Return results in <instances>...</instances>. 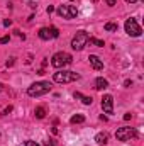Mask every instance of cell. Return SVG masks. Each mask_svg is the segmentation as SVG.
Returning a JSON list of instances; mask_svg holds the SVG:
<instances>
[{"mask_svg":"<svg viewBox=\"0 0 144 146\" xmlns=\"http://www.w3.org/2000/svg\"><path fill=\"white\" fill-rule=\"evenodd\" d=\"M51 83L49 82H36L32 83L29 88H27V95L29 97H41V95H46L51 92Z\"/></svg>","mask_w":144,"mask_h":146,"instance_id":"cell-1","label":"cell"},{"mask_svg":"<svg viewBox=\"0 0 144 146\" xmlns=\"http://www.w3.org/2000/svg\"><path fill=\"white\" fill-rule=\"evenodd\" d=\"M73 63V58L70 53H65V51H58L56 54H53V58H51V65L54 66V68H65V66H68V65H71Z\"/></svg>","mask_w":144,"mask_h":146,"instance_id":"cell-2","label":"cell"},{"mask_svg":"<svg viewBox=\"0 0 144 146\" xmlns=\"http://www.w3.org/2000/svg\"><path fill=\"white\" fill-rule=\"evenodd\" d=\"M80 78V75L75 72H70V70H59L53 75V80L56 83H71V82H76Z\"/></svg>","mask_w":144,"mask_h":146,"instance_id":"cell-3","label":"cell"},{"mask_svg":"<svg viewBox=\"0 0 144 146\" xmlns=\"http://www.w3.org/2000/svg\"><path fill=\"white\" fill-rule=\"evenodd\" d=\"M88 33L87 31H78L71 39V48L75 51H81L87 44H88Z\"/></svg>","mask_w":144,"mask_h":146,"instance_id":"cell-4","label":"cell"},{"mask_svg":"<svg viewBox=\"0 0 144 146\" xmlns=\"http://www.w3.org/2000/svg\"><path fill=\"white\" fill-rule=\"evenodd\" d=\"M124 27H126V33H127L129 36H132V37H139L141 34H143L141 26H139V24H137V21H136V19H132V17L126 21Z\"/></svg>","mask_w":144,"mask_h":146,"instance_id":"cell-5","label":"cell"},{"mask_svg":"<svg viewBox=\"0 0 144 146\" xmlns=\"http://www.w3.org/2000/svg\"><path fill=\"white\" fill-rule=\"evenodd\" d=\"M115 138L119 141H131L132 138H137V131L134 127H119L115 133Z\"/></svg>","mask_w":144,"mask_h":146,"instance_id":"cell-6","label":"cell"},{"mask_svg":"<svg viewBox=\"0 0 144 146\" xmlns=\"http://www.w3.org/2000/svg\"><path fill=\"white\" fill-rule=\"evenodd\" d=\"M56 12H58V15L63 17V19H75V17L78 15V10H76V7H73V5H59V7L56 9Z\"/></svg>","mask_w":144,"mask_h":146,"instance_id":"cell-7","label":"cell"},{"mask_svg":"<svg viewBox=\"0 0 144 146\" xmlns=\"http://www.w3.org/2000/svg\"><path fill=\"white\" fill-rule=\"evenodd\" d=\"M58 36H59V31H58V27H54V26L39 29V37H41L42 41H49V39H54V37H58Z\"/></svg>","mask_w":144,"mask_h":146,"instance_id":"cell-8","label":"cell"},{"mask_svg":"<svg viewBox=\"0 0 144 146\" xmlns=\"http://www.w3.org/2000/svg\"><path fill=\"white\" fill-rule=\"evenodd\" d=\"M102 109L105 114H114V97L112 95H104L102 97Z\"/></svg>","mask_w":144,"mask_h":146,"instance_id":"cell-9","label":"cell"},{"mask_svg":"<svg viewBox=\"0 0 144 146\" xmlns=\"http://www.w3.org/2000/svg\"><path fill=\"white\" fill-rule=\"evenodd\" d=\"M88 61H90V65H92L93 70H104V61H102L98 56L90 54V56H88Z\"/></svg>","mask_w":144,"mask_h":146,"instance_id":"cell-10","label":"cell"},{"mask_svg":"<svg viewBox=\"0 0 144 146\" xmlns=\"http://www.w3.org/2000/svg\"><path fill=\"white\" fill-rule=\"evenodd\" d=\"M107 87H108V82L105 80V78L98 76V78L95 80V88H97V90H105Z\"/></svg>","mask_w":144,"mask_h":146,"instance_id":"cell-11","label":"cell"},{"mask_svg":"<svg viewBox=\"0 0 144 146\" xmlns=\"http://www.w3.org/2000/svg\"><path fill=\"white\" fill-rule=\"evenodd\" d=\"M95 141H97V145H107L108 133H98V134L95 136Z\"/></svg>","mask_w":144,"mask_h":146,"instance_id":"cell-12","label":"cell"},{"mask_svg":"<svg viewBox=\"0 0 144 146\" xmlns=\"http://www.w3.org/2000/svg\"><path fill=\"white\" fill-rule=\"evenodd\" d=\"M75 99H80V100H81V102H83L85 106H90V104L93 102V99H92V97H87V95H81L80 92H75Z\"/></svg>","mask_w":144,"mask_h":146,"instance_id":"cell-13","label":"cell"},{"mask_svg":"<svg viewBox=\"0 0 144 146\" xmlns=\"http://www.w3.org/2000/svg\"><path fill=\"white\" fill-rule=\"evenodd\" d=\"M70 122H71V124H81V122H85V115H81V114H75L71 119H70Z\"/></svg>","mask_w":144,"mask_h":146,"instance_id":"cell-14","label":"cell"},{"mask_svg":"<svg viewBox=\"0 0 144 146\" xmlns=\"http://www.w3.org/2000/svg\"><path fill=\"white\" fill-rule=\"evenodd\" d=\"M88 42L93 44V46H98V48H104V46H105V42L100 41V39H97V37H88Z\"/></svg>","mask_w":144,"mask_h":146,"instance_id":"cell-15","label":"cell"},{"mask_svg":"<svg viewBox=\"0 0 144 146\" xmlns=\"http://www.w3.org/2000/svg\"><path fill=\"white\" fill-rule=\"evenodd\" d=\"M117 29H119V26L115 22H107L105 24V31L107 33H117Z\"/></svg>","mask_w":144,"mask_h":146,"instance_id":"cell-16","label":"cell"},{"mask_svg":"<svg viewBox=\"0 0 144 146\" xmlns=\"http://www.w3.org/2000/svg\"><path fill=\"white\" fill-rule=\"evenodd\" d=\"M34 114H36L37 119H44V115H46V110H44V107H36Z\"/></svg>","mask_w":144,"mask_h":146,"instance_id":"cell-17","label":"cell"},{"mask_svg":"<svg viewBox=\"0 0 144 146\" xmlns=\"http://www.w3.org/2000/svg\"><path fill=\"white\" fill-rule=\"evenodd\" d=\"M9 39H10L9 36H3V37H0V42H2V44H7V42H9Z\"/></svg>","mask_w":144,"mask_h":146,"instance_id":"cell-18","label":"cell"},{"mask_svg":"<svg viewBox=\"0 0 144 146\" xmlns=\"http://www.w3.org/2000/svg\"><path fill=\"white\" fill-rule=\"evenodd\" d=\"M24 146H41V145H37L36 141H26V145Z\"/></svg>","mask_w":144,"mask_h":146,"instance_id":"cell-19","label":"cell"},{"mask_svg":"<svg viewBox=\"0 0 144 146\" xmlns=\"http://www.w3.org/2000/svg\"><path fill=\"white\" fill-rule=\"evenodd\" d=\"M105 2H107V5H108V7H114V5L117 3V0H105Z\"/></svg>","mask_w":144,"mask_h":146,"instance_id":"cell-20","label":"cell"},{"mask_svg":"<svg viewBox=\"0 0 144 146\" xmlns=\"http://www.w3.org/2000/svg\"><path fill=\"white\" fill-rule=\"evenodd\" d=\"M10 24H12V21H10V19H7V21H3V26H5V27H7V26H10Z\"/></svg>","mask_w":144,"mask_h":146,"instance_id":"cell-21","label":"cell"},{"mask_svg":"<svg viewBox=\"0 0 144 146\" xmlns=\"http://www.w3.org/2000/svg\"><path fill=\"white\" fill-rule=\"evenodd\" d=\"M53 10H54V7H53V5H49V7H48V14H51Z\"/></svg>","mask_w":144,"mask_h":146,"instance_id":"cell-22","label":"cell"},{"mask_svg":"<svg viewBox=\"0 0 144 146\" xmlns=\"http://www.w3.org/2000/svg\"><path fill=\"white\" fill-rule=\"evenodd\" d=\"M124 85H126V87H131V85H132V82H131V80H126V83H124Z\"/></svg>","mask_w":144,"mask_h":146,"instance_id":"cell-23","label":"cell"},{"mask_svg":"<svg viewBox=\"0 0 144 146\" xmlns=\"http://www.w3.org/2000/svg\"><path fill=\"white\" fill-rule=\"evenodd\" d=\"M10 110H12V107H10V106H9V107H7V109L3 110V114H9V112H10Z\"/></svg>","mask_w":144,"mask_h":146,"instance_id":"cell-24","label":"cell"},{"mask_svg":"<svg viewBox=\"0 0 144 146\" xmlns=\"http://www.w3.org/2000/svg\"><path fill=\"white\" fill-rule=\"evenodd\" d=\"M46 146H54V143H51V141H46Z\"/></svg>","mask_w":144,"mask_h":146,"instance_id":"cell-25","label":"cell"},{"mask_svg":"<svg viewBox=\"0 0 144 146\" xmlns=\"http://www.w3.org/2000/svg\"><path fill=\"white\" fill-rule=\"evenodd\" d=\"M127 3H134V2H137V0H126Z\"/></svg>","mask_w":144,"mask_h":146,"instance_id":"cell-26","label":"cell"},{"mask_svg":"<svg viewBox=\"0 0 144 146\" xmlns=\"http://www.w3.org/2000/svg\"><path fill=\"white\" fill-rule=\"evenodd\" d=\"M0 92H2V83H0Z\"/></svg>","mask_w":144,"mask_h":146,"instance_id":"cell-27","label":"cell"},{"mask_svg":"<svg viewBox=\"0 0 144 146\" xmlns=\"http://www.w3.org/2000/svg\"><path fill=\"white\" fill-rule=\"evenodd\" d=\"M92 2H98V0H92Z\"/></svg>","mask_w":144,"mask_h":146,"instance_id":"cell-28","label":"cell"}]
</instances>
